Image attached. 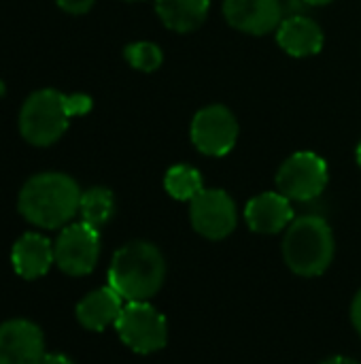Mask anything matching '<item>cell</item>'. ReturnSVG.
Here are the masks:
<instances>
[{
  "mask_svg": "<svg viewBox=\"0 0 361 364\" xmlns=\"http://www.w3.org/2000/svg\"><path fill=\"white\" fill-rule=\"evenodd\" d=\"M79 183L66 173H38L32 175L17 198V209L26 222L36 228L55 230L70 224L81 205Z\"/></svg>",
  "mask_w": 361,
  "mask_h": 364,
  "instance_id": "6da1fadb",
  "label": "cell"
},
{
  "mask_svg": "<svg viewBox=\"0 0 361 364\" xmlns=\"http://www.w3.org/2000/svg\"><path fill=\"white\" fill-rule=\"evenodd\" d=\"M166 277L162 252L147 241H132L115 252L109 267V286L128 303L149 301Z\"/></svg>",
  "mask_w": 361,
  "mask_h": 364,
  "instance_id": "7a4b0ae2",
  "label": "cell"
},
{
  "mask_svg": "<svg viewBox=\"0 0 361 364\" xmlns=\"http://www.w3.org/2000/svg\"><path fill=\"white\" fill-rule=\"evenodd\" d=\"M287 267L302 277L321 275L334 258V235L330 224L317 215H304L287 226L283 241Z\"/></svg>",
  "mask_w": 361,
  "mask_h": 364,
  "instance_id": "3957f363",
  "label": "cell"
},
{
  "mask_svg": "<svg viewBox=\"0 0 361 364\" xmlns=\"http://www.w3.org/2000/svg\"><path fill=\"white\" fill-rule=\"evenodd\" d=\"M68 94L38 90L26 98L19 111V132L34 147H49L64 136L70 124Z\"/></svg>",
  "mask_w": 361,
  "mask_h": 364,
  "instance_id": "277c9868",
  "label": "cell"
},
{
  "mask_svg": "<svg viewBox=\"0 0 361 364\" xmlns=\"http://www.w3.org/2000/svg\"><path fill=\"white\" fill-rule=\"evenodd\" d=\"M115 328L119 339L136 354H153L162 350L168 339L166 318L147 301L128 303L121 309Z\"/></svg>",
  "mask_w": 361,
  "mask_h": 364,
  "instance_id": "5b68a950",
  "label": "cell"
},
{
  "mask_svg": "<svg viewBox=\"0 0 361 364\" xmlns=\"http://www.w3.org/2000/svg\"><path fill=\"white\" fill-rule=\"evenodd\" d=\"M53 256H55V267L62 273L70 277L89 275L100 258L98 228L85 222L64 226L53 243Z\"/></svg>",
  "mask_w": 361,
  "mask_h": 364,
  "instance_id": "8992f818",
  "label": "cell"
},
{
  "mask_svg": "<svg viewBox=\"0 0 361 364\" xmlns=\"http://www.w3.org/2000/svg\"><path fill=\"white\" fill-rule=\"evenodd\" d=\"M328 186V164L313 151H298L277 173V188L289 200H313Z\"/></svg>",
  "mask_w": 361,
  "mask_h": 364,
  "instance_id": "52a82bcc",
  "label": "cell"
},
{
  "mask_svg": "<svg viewBox=\"0 0 361 364\" xmlns=\"http://www.w3.org/2000/svg\"><path fill=\"white\" fill-rule=\"evenodd\" d=\"M238 139V122L223 105H211L196 113L191 122V141L206 156H226Z\"/></svg>",
  "mask_w": 361,
  "mask_h": 364,
  "instance_id": "ba28073f",
  "label": "cell"
},
{
  "mask_svg": "<svg viewBox=\"0 0 361 364\" xmlns=\"http://www.w3.org/2000/svg\"><path fill=\"white\" fill-rule=\"evenodd\" d=\"M191 226L206 239H226L238 222L236 205L223 190H202L189 205Z\"/></svg>",
  "mask_w": 361,
  "mask_h": 364,
  "instance_id": "9c48e42d",
  "label": "cell"
},
{
  "mask_svg": "<svg viewBox=\"0 0 361 364\" xmlns=\"http://www.w3.org/2000/svg\"><path fill=\"white\" fill-rule=\"evenodd\" d=\"M43 331L23 318L0 324V364H40L45 358Z\"/></svg>",
  "mask_w": 361,
  "mask_h": 364,
  "instance_id": "30bf717a",
  "label": "cell"
},
{
  "mask_svg": "<svg viewBox=\"0 0 361 364\" xmlns=\"http://www.w3.org/2000/svg\"><path fill=\"white\" fill-rule=\"evenodd\" d=\"M223 15L230 26L247 34H268L281 26L279 0H226Z\"/></svg>",
  "mask_w": 361,
  "mask_h": 364,
  "instance_id": "8fae6325",
  "label": "cell"
},
{
  "mask_svg": "<svg viewBox=\"0 0 361 364\" xmlns=\"http://www.w3.org/2000/svg\"><path fill=\"white\" fill-rule=\"evenodd\" d=\"M11 264L15 273L28 282L45 277L49 269L55 264L53 243L45 235L26 232L15 241L11 250Z\"/></svg>",
  "mask_w": 361,
  "mask_h": 364,
  "instance_id": "7c38bea8",
  "label": "cell"
},
{
  "mask_svg": "<svg viewBox=\"0 0 361 364\" xmlns=\"http://www.w3.org/2000/svg\"><path fill=\"white\" fill-rule=\"evenodd\" d=\"M245 220L251 230L262 235H274L285 230L294 222V209L289 198L281 192H264L249 200Z\"/></svg>",
  "mask_w": 361,
  "mask_h": 364,
  "instance_id": "4fadbf2b",
  "label": "cell"
},
{
  "mask_svg": "<svg viewBox=\"0 0 361 364\" xmlns=\"http://www.w3.org/2000/svg\"><path fill=\"white\" fill-rule=\"evenodd\" d=\"M277 41L289 55L306 58L321 51L323 32L317 21L296 15L281 21V26L277 28Z\"/></svg>",
  "mask_w": 361,
  "mask_h": 364,
  "instance_id": "5bb4252c",
  "label": "cell"
},
{
  "mask_svg": "<svg viewBox=\"0 0 361 364\" xmlns=\"http://www.w3.org/2000/svg\"><path fill=\"white\" fill-rule=\"evenodd\" d=\"M121 301L123 299L111 286L98 288V290L89 292L77 305V320L83 328H87L91 333H100L117 322V318L123 309Z\"/></svg>",
  "mask_w": 361,
  "mask_h": 364,
  "instance_id": "9a60e30c",
  "label": "cell"
},
{
  "mask_svg": "<svg viewBox=\"0 0 361 364\" xmlns=\"http://www.w3.org/2000/svg\"><path fill=\"white\" fill-rule=\"evenodd\" d=\"M155 9L166 28L174 32H191L204 23L209 0H155Z\"/></svg>",
  "mask_w": 361,
  "mask_h": 364,
  "instance_id": "2e32d148",
  "label": "cell"
},
{
  "mask_svg": "<svg viewBox=\"0 0 361 364\" xmlns=\"http://www.w3.org/2000/svg\"><path fill=\"white\" fill-rule=\"evenodd\" d=\"M79 213H81V222L94 226V228H102L104 224H109V220L115 213V198L113 192L106 188H89L81 194V205H79Z\"/></svg>",
  "mask_w": 361,
  "mask_h": 364,
  "instance_id": "e0dca14e",
  "label": "cell"
},
{
  "mask_svg": "<svg viewBox=\"0 0 361 364\" xmlns=\"http://www.w3.org/2000/svg\"><path fill=\"white\" fill-rule=\"evenodd\" d=\"M164 188L166 192L177 198V200H194L204 188H202V177L194 166L187 164H177L172 166L166 177H164Z\"/></svg>",
  "mask_w": 361,
  "mask_h": 364,
  "instance_id": "ac0fdd59",
  "label": "cell"
},
{
  "mask_svg": "<svg viewBox=\"0 0 361 364\" xmlns=\"http://www.w3.org/2000/svg\"><path fill=\"white\" fill-rule=\"evenodd\" d=\"M128 64L136 70H143V73H153L162 66V49L155 45V43H147V41H140V43H132L126 47L123 51Z\"/></svg>",
  "mask_w": 361,
  "mask_h": 364,
  "instance_id": "d6986e66",
  "label": "cell"
},
{
  "mask_svg": "<svg viewBox=\"0 0 361 364\" xmlns=\"http://www.w3.org/2000/svg\"><path fill=\"white\" fill-rule=\"evenodd\" d=\"M55 2L62 11H66L70 15H83L94 6L96 0H55Z\"/></svg>",
  "mask_w": 361,
  "mask_h": 364,
  "instance_id": "ffe728a7",
  "label": "cell"
},
{
  "mask_svg": "<svg viewBox=\"0 0 361 364\" xmlns=\"http://www.w3.org/2000/svg\"><path fill=\"white\" fill-rule=\"evenodd\" d=\"M351 320H353L355 331L361 335V290L355 294V299H353V305H351Z\"/></svg>",
  "mask_w": 361,
  "mask_h": 364,
  "instance_id": "44dd1931",
  "label": "cell"
},
{
  "mask_svg": "<svg viewBox=\"0 0 361 364\" xmlns=\"http://www.w3.org/2000/svg\"><path fill=\"white\" fill-rule=\"evenodd\" d=\"M40 364H74V363H72L68 356L53 352V354H45V358H43V363Z\"/></svg>",
  "mask_w": 361,
  "mask_h": 364,
  "instance_id": "7402d4cb",
  "label": "cell"
},
{
  "mask_svg": "<svg viewBox=\"0 0 361 364\" xmlns=\"http://www.w3.org/2000/svg\"><path fill=\"white\" fill-rule=\"evenodd\" d=\"M323 364H360L357 360H353V358H345V356H336V358H330L328 363Z\"/></svg>",
  "mask_w": 361,
  "mask_h": 364,
  "instance_id": "603a6c76",
  "label": "cell"
},
{
  "mask_svg": "<svg viewBox=\"0 0 361 364\" xmlns=\"http://www.w3.org/2000/svg\"><path fill=\"white\" fill-rule=\"evenodd\" d=\"M304 2H309V4H315V6H319V4H328V2H332V0H304Z\"/></svg>",
  "mask_w": 361,
  "mask_h": 364,
  "instance_id": "cb8c5ba5",
  "label": "cell"
},
{
  "mask_svg": "<svg viewBox=\"0 0 361 364\" xmlns=\"http://www.w3.org/2000/svg\"><path fill=\"white\" fill-rule=\"evenodd\" d=\"M4 92H6V87H4V83L0 81V96H4Z\"/></svg>",
  "mask_w": 361,
  "mask_h": 364,
  "instance_id": "d4e9b609",
  "label": "cell"
},
{
  "mask_svg": "<svg viewBox=\"0 0 361 364\" xmlns=\"http://www.w3.org/2000/svg\"><path fill=\"white\" fill-rule=\"evenodd\" d=\"M357 162H360V166H361V143H360V147H357Z\"/></svg>",
  "mask_w": 361,
  "mask_h": 364,
  "instance_id": "484cf974",
  "label": "cell"
},
{
  "mask_svg": "<svg viewBox=\"0 0 361 364\" xmlns=\"http://www.w3.org/2000/svg\"><path fill=\"white\" fill-rule=\"evenodd\" d=\"M130 2H132V0H130Z\"/></svg>",
  "mask_w": 361,
  "mask_h": 364,
  "instance_id": "4316f807",
  "label": "cell"
}]
</instances>
